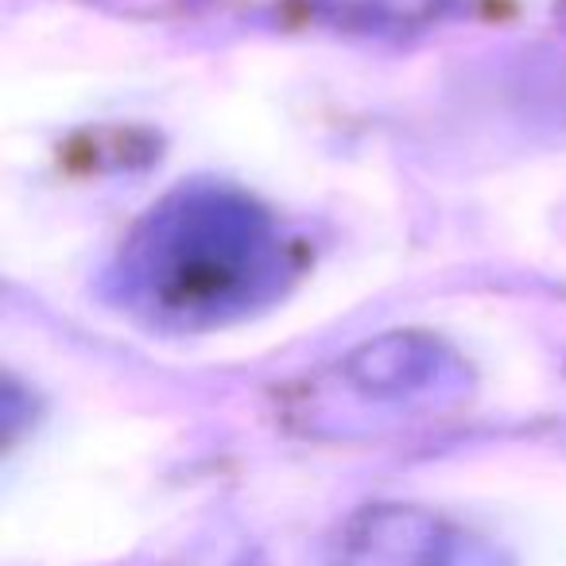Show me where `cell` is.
Instances as JSON below:
<instances>
[{
	"label": "cell",
	"mask_w": 566,
	"mask_h": 566,
	"mask_svg": "<svg viewBox=\"0 0 566 566\" xmlns=\"http://www.w3.org/2000/svg\"><path fill=\"white\" fill-rule=\"evenodd\" d=\"M318 4L334 24L357 32H408L447 9V0H318Z\"/></svg>",
	"instance_id": "cell-4"
},
{
	"label": "cell",
	"mask_w": 566,
	"mask_h": 566,
	"mask_svg": "<svg viewBox=\"0 0 566 566\" xmlns=\"http://www.w3.org/2000/svg\"><path fill=\"white\" fill-rule=\"evenodd\" d=\"M338 369L342 380L361 400L392 403V400H416V396L431 392V388H442L458 373V361L434 338L388 334V338L354 349Z\"/></svg>",
	"instance_id": "cell-3"
},
{
	"label": "cell",
	"mask_w": 566,
	"mask_h": 566,
	"mask_svg": "<svg viewBox=\"0 0 566 566\" xmlns=\"http://www.w3.org/2000/svg\"><path fill=\"white\" fill-rule=\"evenodd\" d=\"M292 275V241L256 198L221 182H187L133 226L109 287L148 326L213 331L264 311Z\"/></svg>",
	"instance_id": "cell-1"
},
{
	"label": "cell",
	"mask_w": 566,
	"mask_h": 566,
	"mask_svg": "<svg viewBox=\"0 0 566 566\" xmlns=\"http://www.w3.org/2000/svg\"><path fill=\"white\" fill-rule=\"evenodd\" d=\"M315 566H512L473 527L416 504H369L342 520Z\"/></svg>",
	"instance_id": "cell-2"
}]
</instances>
